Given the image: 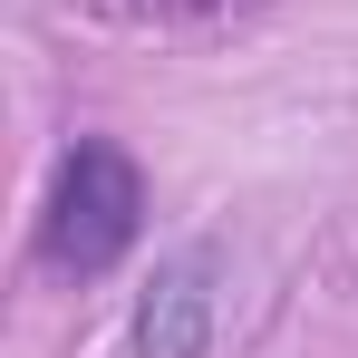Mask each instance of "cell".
Returning a JSON list of instances; mask_svg holds the SVG:
<instances>
[{"instance_id": "1", "label": "cell", "mask_w": 358, "mask_h": 358, "mask_svg": "<svg viewBox=\"0 0 358 358\" xmlns=\"http://www.w3.org/2000/svg\"><path fill=\"white\" fill-rule=\"evenodd\" d=\"M145 213H155L145 165L126 155L117 136L78 126V136L59 145V165H49L39 213H29V271H39V281H68V291H87V281H107V271L136 262Z\"/></svg>"}, {"instance_id": "2", "label": "cell", "mask_w": 358, "mask_h": 358, "mask_svg": "<svg viewBox=\"0 0 358 358\" xmlns=\"http://www.w3.org/2000/svg\"><path fill=\"white\" fill-rule=\"evenodd\" d=\"M223 233H184L145 291H136V320H126V349L136 358H213V329H223Z\"/></svg>"}, {"instance_id": "3", "label": "cell", "mask_w": 358, "mask_h": 358, "mask_svg": "<svg viewBox=\"0 0 358 358\" xmlns=\"http://www.w3.org/2000/svg\"><path fill=\"white\" fill-rule=\"evenodd\" d=\"M87 10L126 29H233V20H262L271 0H87Z\"/></svg>"}]
</instances>
